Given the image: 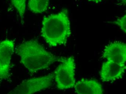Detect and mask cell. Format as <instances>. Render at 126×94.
Returning <instances> with one entry per match:
<instances>
[{
  "instance_id": "6da1fadb",
  "label": "cell",
  "mask_w": 126,
  "mask_h": 94,
  "mask_svg": "<svg viewBox=\"0 0 126 94\" xmlns=\"http://www.w3.org/2000/svg\"><path fill=\"white\" fill-rule=\"evenodd\" d=\"M17 52L22 64L32 74L46 69L54 63L61 62L63 59L47 51L35 40L22 43L17 47Z\"/></svg>"
},
{
  "instance_id": "7a4b0ae2",
  "label": "cell",
  "mask_w": 126,
  "mask_h": 94,
  "mask_svg": "<svg viewBox=\"0 0 126 94\" xmlns=\"http://www.w3.org/2000/svg\"><path fill=\"white\" fill-rule=\"evenodd\" d=\"M71 33L70 22L66 9L44 18L41 36L50 47L66 44Z\"/></svg>"
},
{
  "instance_id": "3957f363",
  "label": "cell",
  "mask_w": 126,
  "mask_h": 94,
  "mask_svg": "<svg viewBox=\"0 0 126 94\" xmlns=\"http://www.w3.org/2000/svg\"><path fill=\"white\" fill-rule=\"evenodd\" d=\"M61 64L53 72L57 87L60 90H66L74 87L76 83V63L73 56L63 58Z\"/></svg>"
},
{
  "instance_id": "277c9868",
  "label": "cell",
  "mask_w": 126,
  "mask_h": 94,
  "mask_svg": "<svg viewBox=\"0 0 126 94\" xmlns=\"http://www.w3.org/2000/svg\"><path fill=\"white\" fill-rule=\"evenodd\" d=\"M54 79L53 73L41 77L23 81L8 94H32L41 91L52 85Z\"/></svg>"
},
{
  "instance_id": "5b68a950",
  "label": "cell",
  "mask_w": 126,
  "mask_h": 94,
  "mask_svg": "<svg viewBox=\"0 0 126 94\" xmlns=\"http://www.w3.org/2000/svg\"><path fill=\"white\" fill-rule=\"evenodd\" d=\"M14 40L6 39L0 42V80H6L10 76L12 55L14 50Z\"/></svg>"
},
{
  "instance_id": "8992f818",
  "label": "cell",
  "mask_w": 126,
  "mask_h": 94,
  "mask_svg": "<svg viewBox=\"0 0 126 94\" xmlns=\"http://www.w3.org/2000/svg\"><path fill=\"white\" fill-rule=\"evenodd\" d=\"M126 69V64L108 61L104 62L100 72L101 80L103 82H108L122 79Z\"/></svg>"
},
{
  "instance_id": "52a82bcc",
  "label": "cell",
  "mask_w": 126,
  "mask_h": 94,
  "mask_svg": "<svg viewBox=\"0 0 126 94\" xmlns=\"http://www.w3.org/2000/svg\"><path fill=\"white\" fill-rule=\"evenodd\" d=\"M102 57L107 61L126 64V44L119 41L112 42L105 47Z\"/></svg>"
},
{
  "instance_id": "ba28073f",
  "label": "cell",
  "mask_w": 126,
  "mask_h": 94,
  "mask_svg": "<svg viewBox=\"0 0 126 94\" xmlns=\"http://www.w3.org/2000/svg\"><path fill=\"white\" fill-rule=\"evenodd\" d=\"M75 93L78 94H102L104 90L100 83L95 79H82L75 83Z\"/></svg>"
},
{
  "instance_id": "9c48e42d",
  "label": "cell",
  "mask_w": 126,
  "mask_h": 94,
  "mask_svg": "<svg viewBox=\"0 0 126 94\" xmlns=\"http://www.w3.org/2000/svg\"><path fill=\"white\" fill-rule=\"evenodd\" d=\"M49 0H29V10L35 13H41L46 11L49 5Z\"/></svg>"
},
{
  "instance_id": "30bf717a",
  "label": "cell",
  "mask_w": 126,
  "mask_h": 94,
  "mask_svg": "<svg viewBox=\"0 0 126 94\" xmlns=\"http://www.w3.org/2000/svg\"><path fill=\"white\" fill-rule=\"evenodd\" d=\"M10 1L20 15L21 23L23 24L27 0H10Z\"/></svg>"
},
{
  "instance_id": "8fae6325",
  "label": "cell",
  "mask_w": 126,
  "mask_h": 94,
  "mask_svg": "<svg viewBox=\"0 0 126 94\" xmlns=\"http://www.w3.org/2000/svg\"><path fill=\"white\" fill-rule=\"evenodd\" d=\"M114 24L117 25L122 30L123 32L126 33V15L120 17L116 21L112 22Z\"/></svg>"
},
{
  "instance_id": "7c38bea8",
  "label": "cell",
  "mask_w": 126,
  "mask_h": 94,
  "mask_svg": "<svg viewBox=\"0 0 126 94\" xmlns=\"http://www.w3.org/2000/svg\"><path fill=\"white\" fill-rule=\"evenodd\" d=\"M88 0L90 1H91V2L98 3V2H100V1L103 0Z\"/></svg>"
},
{
  "instance_id": "4fadbf2b",
  "label": "cell",
  "mask_w": 126,
  "mask_h": 94,
  "mask_svg": "<svg viewBox=\"0 0 126 94\" xmlns=\"http://www.w3.org/2000/svg\"><path fill=\"white\" fill-rule=\"evenodd\" d=\"M121 2L124 5H126V0H121Z\"/></svg>"
}]
</instances>
